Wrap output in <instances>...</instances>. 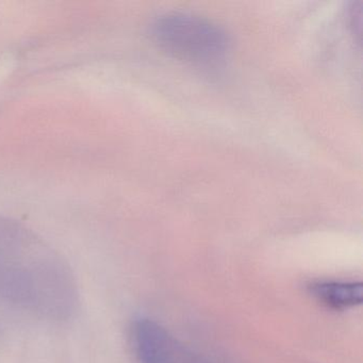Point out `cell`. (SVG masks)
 <instances>
[{
	"instance_id": "obj_1",
	"label": "cell",
	"mask_w": 363,
	"mask_h": 363,
	"mask_svg": "<svg viewBox=\"0 0 363 363\" xmlns=\"http://www.w3.org/2000/svg\"><path fill=\"white\" fill-rule=\"evenodd\" d=\"M0 299L38 318L65 322L79 305L67 261L35 231L0 216Z\"/></svg>"
},
{
	"instance_id": "obj_2",
	"label": "cell",
	"mask_w": 363,
	"mask_h": 363,
	"mask_svg": "<svg viewBox=\"0 0 363 363\" xmlns=\"http://www.w3.org/2000/svg\"><path fill=\"white\" fill-rule=\"evenodd\" d=\"M152 35L165 52L194 65H216L228 52L226 33L209 21L192 14L161 16L152 25Z\"/></svg>"
},
{
	"instance_id": "obj_3",
	"label": "cell",
	"mask_w": 363,
	"mask_h": 363,
	"mask_svg": "<svg viewBox=\"0 0 363 363\" xmlns=\"http://www.w3.org/2000/svg\"><path fill=\"white\" fill-rule=\"evenodd\" d=\"M130 340L138 363H213L148 318L133 322Z\"/></svg>"
},
{
	"instance_id": "obj_4",
	"label": "cell",
	"mask_w": 363,
	"mask_h": 363,
	"mask_svg": "<svg viewBox=\"0 0 363 363\" xmlns=\"http://www.w3.org/2000/svg\"><path fill=\"white\" fill-rule=\"evenodd\" d=\"M309 291L318 303L330 309H350L362 303L361 282L318 281L310 284Z\"/></svg>"
},
{
	"instance_id": "obj_5",
	"label": "cell",
	"mask_w": 363,
	"mask_h": 363,
	"mask_svg": "<svg viewBox=\"0 0 363 363\" xmlns=\"http://www.w3.org/2000/svg\"><path fill=\"white\" fill-rule=\"evenodd\" d=\"M350 26L354 29L356 33V27H358V31L361 33V24H362V4L360 1L352 4L350 7Z\"/></svg>"
}]
</instances>
